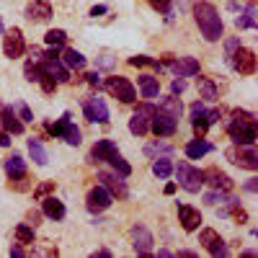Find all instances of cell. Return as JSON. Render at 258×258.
I'll use <instances>...</instances> for the list:
<instances>
[{
    "label": "cell",
    "mask_w": 258,
    "mask_h": 258,
    "mask_svg": "<svg viewBox=\"0 0 258 258\" xmlns=\"http://www.w3.org/2000/svg\"><path fill=\"white\" fill-rule=\"evenodd\" d=\"M160 111L170 114L173 119H181V114H183V103H181V98H178V96L170 93L168 98H163V103H160Z\"/></svg>",
    "instance_id": "obj_28"
},
{
    "label": "cell",
    "mask_w": 258,
    "mask_h": 258,
    "mask_svg": "<svg viewBox=\"0 0 258 258\" xmlns=\"http://www.w3.org/2000/svg\"><path fill=\"white\" fill-rule=\"evenodd\" d=\"M220 116H222V114H220L217 109H214V111H207V109H204L202 114L191 116V119H194L191 124H194V132H197V137H204V135H207V129H209L214 121H217Z\"/></svg>",
    "instance_id": "obj_20"
},
{
    "label": "cell",
    "mask_w": 258,
    "mask_h": 258,
    "mask_svg": "<svg viewBox=\"0 0 258 258\" xmlns=\"http://www.w3.org/2000/svg\"><path fill=\"white\" fill-rule=\"evenodd\" d=\"M202 183H209L214 191H232V178L227 176V173H222L220 168H207V170H202Z\"/></svg>",
    "instance_id": "obj_14"
},
{
    "label": "cell",
    "mask_w": 258,
    "mask_h": 258,
    "mask_svg": "<svg viewBox=\"0 0 258 258\" xmlns=\"http://www.w3.org/2000/svg\"><path fill=\"white\" fill-rule=\"evenodd\" d=\"M227 135L235 145H253L258 137V129H255V116L250 111H240L235 109L227 119Z\"/></svg>",
    "instance_id": "obj_1"
},
{
    "label": "cell",
    "mask_w": 258,
    "mask_h": 258,
    "mask_svg": "<svg viewBox=\"0 0 258 258\" xmlns=\"http://www.w3.org/2000/svg\"><path fill=\"white\" fill-rule=\"evenodd\" d=\"M101 85L106 88V93L114 96V98H119L121 103H135V101H137V91H135V85L129 83L126 78H121V75H111V78H106Z\"/></svg>",
    "instance_id": "obj_3"
},
{
    "label": "cell",
    "mask_w": 258,
    "mask_h": 258,
    "mask_svg": "<svg viewBox=\"0 0 258 258\" xmlns=\"http://www.w3.org/2000/svg\"><path fill=\"white\" fill-rule=\"evenodd\" d=\"M176 173H178V183L188 191V194H197L199 188H202V170L199 168H194V165H188L186 160L183 163H178V168H173Z\"/></svg>",
    "instance_id": "obj_7"
},
{
    "label": "cell",
    "mask_w": 258,
    "mask_h": 258,
    "mask_svg": "<svg viewBox=\"0 0 258 258\" xmlns=\"http://www.w3.org/2000/svg\"><path fill=\"white\" fill-rule=\"evenodd\" d=\"M109 163H111V168L116 170V173H119L121 178H126L129 173H132V165H129V163H126V160H124V158L119 155V150H116V153H114V155L109 158Z\"/></svg>",
    "instance_id": "obj_32"
},
{
    "label": "cell",
    "mask_w": 258,
    "mask_h": 258,
    "mask_svg": "<svg viewBox=\"0 0 258 258\" xmlns=\"http://www.w3.org/2000/svg\"><path fill=\"white\" fill-rule=\"evenodd\" d=\"M238 47H240V41H238V39H230V41H227V54H232Z\"/></svg>",
    "instance_id": "obj_51"
},
{
    "label": "cell",
    "mask_w": 258,
    "mask_h": 258,
    "mask_svg": "<svg viewBox=\"0 0 258 258\" xmlns=\"http://www.w3.org/2000/svg\"><path fill=\"white\" fill-rule=\"evenodd\" d=\"M16 111H18V119H21V121H34V119H31V111H29V106H26V103H18V106H16Z\"/></svg>",
    "instance_id": "obj_44"
},
{
    "label": "cell",
    "mask_w": 258,
    "mask_h": 258,
    "mask_svg": "<svg viewBox=\"0 0 258 258\" xmlns=\"http://www.w3.org/2000/svg\"><path fill=\"white\" fill-rule=\"evenodd\" d=\"M24 75H26V80H31V83H36L39 80V75H41V68L31 59V62H26V68H24Z\"/></svg>",
    "instance_id": "obj_41"
},
{
    "label": "cell",
    "mask_w": 258,
    "mask_h": 258,
    "mask_svg": "<svg viewBox=\"0 0 258 258\" xmlns=\"http://www.w3.org/2000/svg\"><path fill=\"white\" fill-rule=\"evenodd\" d=\"M183 91H186V80H183V78H178V80L170 83V93H173V96H181Z\"/></svg>",
    "instance_id": "obj_45"
},
{
    "label": "cell",
    "mask_w": 258,
    "mask_h": 258,
    "mask_svg": "<svg viewBox=\"0 0 258 258\" xmlns=\"http://www.w3.org/2000/svg\"><path fill=\"white\" fill-rule=\"evenodd\" d=\"M207 153H212V145H209L204 137H197L194 142L186 145V158H188V160H199V158H204Z\"/></svg>",
    "instance_id": "obj_23"
},
{
    "label": "cell",
    "mask_w": 258,
    "mask_h": 258,
    "mask_svg": "<svg viewBox=\"0 0 258 258\" xmlns=\"http://www.w3.org/2000/svg\"><path fill=\"white\" fill-rule=\"evenodd\" d=\"M153 173L158 178H168L170 173H173V163H170V158H158L153 163Z\"/></svg>",
    "instance_id": "obj_33"
},
{
    "label": "cell",
    "mask_w": 258,
    "mask_h": 258,
    "mask_svg": "<svg viewBox=\"0 0 258 258\" xmlns=\"http://www.w3.org/2000/svg\"><path fill=\"white\" fill-rule=\"evenodd\" d=\"M199 243L204 245V250H207L209 255H227V245H225V240L220 238V232H217V230H212V227L202 230Z\"/></svg>",
    "instance_id": "obj_13"
},
{
    "label": "cell",
    "mask_w": 258,
    "mask_h": 258,
    "mask_svg": "<svg viewBox=\"0 0 258 258\" xmlns=\"http://www.w3.org/2000/svg\"><path fill=\"white\" fill-rule=\"evenodd\" d=\"M0 34H3V21H0Z\"/></svg>",
    "instance_id": "obj_58"
},
{
    "label": "cell",
    "mask_w": 258,
    "mask_h": 258,
    "mask_svg": "<svg viewBox=\"0 0 258 258\" xmlns=\"http://www.w3.org/2000/svg\"><path fill=\"white\" fill-rule=\"evenodd\" d=\"M170 70H173L178 78H191V75H199V59H194V57H173L168 64Z\"/></svg>",
    "instance_id": "obj_16"
},
{
    "label": "cell",
    "mask_w": 258,
    "mask_h": 258,
    "mask_svg": "<svg viewBox=\"0 0 258 258\" xmlns=\"http://www.w3.org/2000/svg\"><path fill=\"white\" fill-rule=\"evenodd\" d=\"M173 191H176V183H168V186H165V194H168V197H170Z\"/></svg>",
    "instance_id": "obj_57"
},
{
    "label": "cell",
    "mask_w": 258,
    "mask_h": 258,
    "mask_svg": "<svg viewBox=\"0 0 258 258\" xmlns=\"http://www.w3.org/2000/svg\"><path fill=\"white\" fill-rule=\"evenodd\" d=\"M150 129H153L158 137H170V135H176V129H178V119H173L170 114L158 109L155 116L150 119Z\"/></svg>",
    "instance_id": "obj_10"
},
{
    "label": "cell",
    "mask_w": 258,
    "mask_h": 258,
    "mask_svg": "<svg viewBox=\"0 0 258 258\" xmlns=\"http://www.w3.org/2000/svg\"><path fill=\"white\" fill-rule=\"evenodd\" d=\"M114 153H116V145H114L111 140H98V142L93 145V150H91V160H93V163L109 160Z\"/></svg>",
    "instance_id": "obj_22"
},
{
    "label": "cell",
    "mask_w": 258,
    "mask_h": 258,
    "mask_svg": "<svg viewBox=\"0 0 258 258\" xmlns=\"http://www.w3.org/2000/svg\"><path fill=\"white\" fill-rule=\"evenodd\" d=\"M111 202H114V197L109 191H106L103 186H96V188H91L88 191V199H85V207H88V212H93V214H98V212H106L111 207Z\"/></svg>",
    "instance_id": "obj_12"
},
{
    "label": "cell",
    "mask_w": 258,
    "mask_h": 258,
    "mask_svg": "<svg viewBox=\"0 0 258 258\" xmlns=\"http://www.w3.org/2000/svg\"><path fill=\"white\" fill-rule=\"evenodd\" d=\"M44 41L49 47H64V41H68V34H64L62 29H52L44 34Z\"/></svg>",
    "instance_id": "obj_37"
},
{
    "label": "cell",
    "mask_w": 258,
    "mask_h": 258,
    "mask_svg": "<svg viewBox=\"0 0 258 258\" xmlns=\"http://www.w3.org/2000/svg\"><path fill=\"white\" fill-rule=\"evenodd\" d=\"M132 240H135L137 255H150V248H153V235H150L147 227L135 225V227H132Z\"/></svg>",
    "instance_id": "obj_18"
},
{
    "label": "cell",
    "mask_w": 258,
    "mask_h": 258,
    "mask_svg": "<svg viewBox=\"0 0 258 258\" xmlns=\"http://www.w3.org/2000/svg\"><path fill=\"white\" fill-rule=\"evenodd\" d=\"M39 220H41V214H39V212H29V225H31V227H36Z\"/></svg>",
    "instance_id": "obj_49"
},
{
    "label": "cell",
    "mask_w": 258,
    "mask_h": 258,
    "mask_svg": "<svg viewBox=\"0 0 258 258\" xmlns=\"http://www.w3.org/2000/svg\"><path fill=\"white\" fill-rule=\"evenodd\" d=\"M29 54H31V59H36V62L41 59V49H39V47H31V49H29Z\"/></svg>",
    "instance_id": "obj_54"
},
{
    "label": "cell",
    "mask_w": 258,
    "mask_h": 258,
    "mask_svg": "<svg viewBox=\"0 0 258 258\" xmlns=\"http://www.w3.org/2000/svg\"><path fill=\"white\" fill-rule=\"evenodd\" d=\"M235 26H238V29H255V6H253V0H250V6L245 8V13L238 16Z\"/></svg>",
    "instance_id": "obj_30"
},
{
    "label": "cell",
    "mask_w": 258,
    "mask_h": 258,
    "mask_svg": "<svg viewBox=\"0 0 258 258\" xmlns=\"http://www.w3.org/2000/svg\"><path fill=\"white\" fill-rule=\"evenodd\" d=\"M197 85H199V93H202L204 101H214V98H217V85H214L212 78H199Z\"/></svg>",
    "instance_id": "obj_29"
},
{
    "label": "cell",
    "mask_w": 258,
    "mask_h": 258,
    "mask_svg": "<svg viewBox=\"0 0 258 258\" xmlns=\"http://www.w3.org/2000/svg\"><path fill=\"white\" fill-rule=\"evenodd\" d=\"M101 13H106V6H93L91 8V16H101Z\"/></svg>",
    "instance_id": "obj_55"
},
{
    "label": "cell",
    "mask_w": 258,
    "mask_h": 258,
    "mask_svg": "<svg viewBox=\"0 0 258 258\" xmlns=\"http://www.w3.org/2000/svg\"><path fill=\"white\" fill-rule=\"evenodd\" d=\"M178 222L186 232H194V230H199L202 225V212L199 209H194L188 204H178Z\"/></svg>",
    "instance_id": "obj_15"
},
{
    "label": "cell",
    "mask_w": 258,
    "mask_h": 258,
    "mask_svg": "<svg viewBox=\"0 0 258 258\" xmlns=\"http://www.w3.org/2000/svg\"><path fill=\"white\" fill-rule=\"evenodd\" d=\"M6 173H8V178L13 181V178H21V176H26V160L21 158V155H11L8 160H6Z\"/></svg>",
    "instance_id": "obj_26"
},
{
    "label": "cell",
    "mask_w": 258,
    "mask_h": 258,
    "mask_svg": "<svg viewBox=\"0 0 258 258\" xmlns=\"http://www.w3.org/2000/svg\"><path fill=\"white\" fill-rule=\"evenodd\" d=\"M248 3H250V0H248Z\"/></svg>",
    "instance_id": "obj_59"
},
{
    "label": "cell",
    "mask_w": 258,
    "mask_h": 258,
    "mask_svg": "<svg viewBox=\"0 0 258 258\" xmlns=\"http://www.w3.org/2000/svg\"><path fill=\"white\" fill-rule=\"evenodd\" d=\"M204 202H207V204H217V202H225V197H222V191H220V194L212 191V194H207V197H204Z\"/></svg>",
    "instance_id": "obj_46"
},
{
    "label": "cell",
    "mask_w": 258,
    "mask_h": 258,
    "mask_svg": "<svg viewBox=\"0 0 258 258\" xmlns=\"http://www.w3.org/2000/svg\"><path fill=\"white\" fill-rule=\"evenodd\" d=\"M29 155H31V160H34L36 165H47V163H49V155H47L44 145H41V140H36V137L29 140Z\"/></svg>",
    "instance_id": "obj_27"
},
{
    "label": "cell",
    "mask_w": 258,
    "mask_h": 258,
    "mask_svg": "<svg viewBox=\"0 0 258 258\" xmlns=\"http://www.w3.org/2000/svg\"><path fill=\"white\" fill-rule=\"evenodd\" d=\"M39 68L44 70V73H49L57 83H70V73H68V68H64L59 59H44Z\"/></svg>",
    "instance_id": "obj_21"
},
{
    "label": "cell",
    "mask_w": 258,
    "mask_h": 258,
    "mask_svg": "<svg viewBox=\"0 0 258 258\" xmlns=\"http://www.w3.org/2000/svg\"><path fill=\"white\" fill-rule=\"evenodd\" d=\"M8 145H11V135L6 129H0V147H8Z\"/></svg>",
    "instance_id": "obj_48"
},
{
    "label": "cell",
    "mask_w": 258,
    "mask_h": 258,
    "mask_svg": "<svg viewBox=\"0 0 258 258\" xmlns=\"http://www.w3.org/2000/svg\"><path fill=\"white\" fill-rule=\"evenodd\" d=\"M225 155H227V160H230V163H235L238 168H245V170H255V168H258V155H255L253 145H238V147H230Z\"/></svg>",
    "instance_id": "obj_5"
},
{
    "label": "cell",
    "mask_w": 258,
    "mask_h": 258,
    "mask_svg": "<svg viewBox=\"0 0 258 258\" xmlns=\"http://www.w3.org/2000/svg\"><path fill=\"white\" fill-rule=\"evenodd\" d=\"M194 18H197V24H199L207 41H220L222 39L225 26H222V18H220L217 8H214L212 3H204V0L197 3L194 6Z\"/></svg>",
    "instance_id": "obj_2"
},
{
    "label": "cell",
    "mask_w": 258,
    "mask_h": 258,
    "mask_svg": "<svg viewBox=\"0 0 258 258\" xmlns=\"http://www.w3.org/2000/svg\"><path fill=\"white\" fill-rule=\"evenodd\" d=\"M158 13H170V0H147Z\"/></svg>",
    "instance_id": "obj_43"
},
{
    "label": "cell",
    "mask_w": 258,
    "mask_h": 258,
    "mask_svg": "<svg viewBox=\"0 0 258 258\" xmlns=\"http://www.w3.org/2000/svg\"><path fill=\"white\" fill-rule=\"evenodd\" d=\"M202 111H204V103H199V101H197V103L191 106V116H197V114H202Z\"/></svg>",
    "instance_id": "obj_53"
},
{
    "label": "cell",
    "mask_w": 258,
    "mask_h": 258,
    "mask_svg": "<svg viewBox=\"0 0 258 258\" xmlns=\"http://www.w3.org/2000/svg\"><path fill=\"white\" fill-rule=\"evenodd\" d=\"M52 191H54V181H44V183H39V186L34 188V199H36V202H41L44 197H49Z\"/></svg>",
    "instance_id": "obj_39"
},
{
    "label": "cell",
    "mask_w": 258,
    "mask_h": 258,
    "mask_svg": "<svg viewBox=\"0 0 258 258\" xmlns=\"http://www.w3.org/2000/svg\"><path fill=\"white\" fill-rule=\"evenodd\" d=\"M0 126H3L8 135H24V121L16 116L13 106H6V109L0 111Z\"/></svg>",
    "instance_id": "obj_19"
},
{
    "label": "cell",
    "mask_w": 258,
    "mask_h": 258,
    "mask_svg": "<svg viewBox=\"0 0 258 258\" xmlns=\"http://www.w3.org/2000/svg\"><path fill=\"white\" fill-rule=\"evenodd\" d=\"M83 114H85V119L93 121V124H109V106H106V101L98 98V96L85 98Z\"/></svg>",
    "instance_id": "obj_6"
},
{
    "label": "cell",
    "mask_w": 258,
    "mask_h": 258,
    "mask_svg": "<svg viewBox=\"0 0 258 258\" xmlns=\"http://www.w3.org/2000/svg\"><path fill=\"white\" fill-rule=\"evenodd\" d=\"M59 57V47H52L49 52H47V59H57Z\"/></svg>",
    "instance_id": "obj_56"
},
{
    "label": "cell",
    "mask_w": 258,
    "mask_h": 258,
    "mask_svg": "<svg viewBox=\"0 0 258 258\" xmlns=\"http://www.w3.org/2000/svg\"><path fill=\"white\" fill-rule=\"evenodd\" d=\"M129 64H135V68H155L158 73L163 70V64L153 57H145V54H137V57H129Z\"/></svg>",
    "instance_id": "obj_34"
},
{
    "label": "cell",
    "mask_w": 258,
    "mask_h": 258,
    "mask_svg": "<svg viewBox=\"0 0 258 258\" xmlns=\"http://www.w3.org/2000/svg\"><path fill=\"white\" fill-rule=\"evenodd\" d=\"M41 202H44V204H41V212H44L49 220H62V217H64V204H62L59 199H54V197H44Z\"/></svg>",
    "instance_id": "obj_25"
},
{
    "label": "cell",
    "mask_w": 258,
    "mask_h": 258,
    "mask_svg": "<svg viewBox=\"0 0 258 258\" xmlns=\"http://www.w3.org/2000/svg\"><path fill=\"white\" fill-rule=\"evenodd\" d=\"M140 93H142V98H158V93H160V83H158V78H153V75H140Z\"/></svg>",
    "instance_id": "obj_24"
},
{
    "label": "cell",
    "mask_w": 258,
    "mask_h": 258,
    "mask_svg": "<svg viewBox=\"0 0 258 258\" xmlns=\"http://www.w3.org/2000/svg\"><path fill=\"white\" fill-rule=\"evenodd\" d=\"M62 64H64V68H75V70H80L83 68V64H85V57L78 52V49H64L62 52Z\"/></svg>",
    "instance_id": "obj_31"
},
{
    "label": "cell",
    "mask_w": 258,
    "mask_h": 258,
    "mask_svg": "<svg viewBox=\"0 0 258 258\" xmlns=\"http://www.w3.org/2000/svg\"><path fill=\"white\" fill-rule=\"evenodd\" d=\"M16 240L21 245H31L34 243V227L31 225H18L16 227Z\"/></svg>",
    "instance_id": "obj_36"
},
{
    "label": "cell",
    "mask_w": 258,
    "mask_h": 258,
    "mask_svg": "<svg viewBox=\"0 0 258 258\" xmlns=\"http://www.w3.org/2000/svg\"><path fill=\"white\" fill-rule=\"evenodd\" d=\"M155 106L153 103H140L137 106V111H135V116L129 119V132L132 135H137V137H145L147 132H150V119L155 116Z\"/></svg>",
    "instance_id": "obj_4"
},
{
    "label": "cell",
    "mask_w": 258,
    "mask_h": 258,
    "mask_svg": "<svg viewBox=\"0 0 258 258\" xmlns=\"http://www.w3.org/2000/svg\"><path fill=\"white\" fill-rule=\"evenodd\" d=\"M70 126V114H64L62 119H57V121H52V124H47V132L52 135V137H62L64 135V129Z\"/></svg>",
    "instance_id": "obj_35"
},
{
    "label": "cell",
    "mask_w": 258,
    "mask_h": 258,
    "mask_svg": "<svg viewBox=\"0 0 258 258\" xmlns=\"http://www.w3.org/2000/svg\"><path fill=\"white\" fill-rule=\"evenodd\" d=\"M243 188H245L248 194H255V191H258V181H255V178H250V181H248Z\"/></svg>",
    "instance_id": "obj_50"
},
{
    "label": "cell",
    "mask_w": 258,
    "mask_h": 258,
    "mask_svg": "<svg viewBox=\"0 0 258 258\" xmlns=\"http://www.w3.org/2000/svg\"><path fill=\"white\" fill-rule=\"evenodd\" d=\"M145 153H147V155H155V153H165V155H168V153H173V147L158 142V145H147V147H145Z\"/></svg>",
    "instance_id": "obj_42"
},
{
    "label": "cell",
    "mask_w": 258,
    "mask_h": 258,
    "mask_svg": "<svg viewBox=\"0 0 258 258\" xmlns=\"http://www.w3.org/2000/svg\"><path fill=\"white\" fill-rule=\"evenodd\" d=\"M3 52L8 59H18L21 54L26 52V44H24V34H21V29H8L6 36H3Z\"/></svg>",
    "instance_id": "obj_9"
},
{
    "label": "cell",
    "mask_w": 258,
    "mask_h": 258,
    "mask_svg": "<svg viewBox=\"0 0 258 258\" xmlns=\"http://www.w3.org/2000/svg\"><path fill=\"white\" fill-rule=\"evenodd\" d=\"M85 83L93 85V88H98V85H101V75L98 73H88V75H85Z\"/></svg>",
    "instance_id": "obj_47"
},
{
    "label": "cell",
    "mask_w": 258,
    "mask_h": 258,
    "mask_svg": "<svg viewBox=\"0 0 258 258\" xmlns=\"http://www.w3.org/2000/svg\"><path fill=\"white\" fill-rule=\"evenodd\" d=\"M26 18L34 21V24H44V21L52 18V6L47 0H31L26 6Z\"/></svg>",
    "instance_id": "obj_17"
},
{
    "label": "cell",
    "mask_w": 258,
    "mask_h": 258,
    "mask_svg": "<svg viewBox=\"0 0 258 258\" xmlns=\"http://www.w3.org/2000/svg\"><path fill=\"white\" fill-rule=\"evenodd\" d=\"M230 62H232L235 73H240V75H253L255 73V52L253 49L238 47L230 54Z\"/></svg>",
    "instance_id": "obj_8"
},
{
    "label": "cell",
    "mask_w": 258,
    "mask_h": 258,
    "mask_svg": "<svg viewBox=\"0 0 258 258\" xmlns=\"http://www.w3.org/2000/svg\"><path fill=\"white\" fill-rule=\"evenodd\" d=\"M98 181H101V186L111 194V197H116V199H126L129 197V188H126V183L121 181V176L119 173H109V170H101L98 173Z\"/></svg>",
    "instance_id": "obj_11"
},
{
    "label": "cell",
    "mask_w": 258,
    "mask_h": 258,
    "mask_svg": "<svg viewBox=\"0 0 258 258\" xmlns=\"http://www.w3.org/2000/svg\"><path fill=\"white\" fill-rule=\"evenodd\" d=\"M62 137H64V142H68V145H73V147H78V145H80V129L70 124L68 129H64V135H62Z\"/></svg>",
    "instance_id": "obj_40"
},
{
    "label": "cell",
    "mask_w": 258,
    "mask_h": 258,
    "mask_svg": "<svg viewBox=\"0 0 258 258\" xmlns=\"http://www.w3.org/2000/svg\"><path fill=\"white\" fill-rule=\"evenodd\" d=\"M11 255H16V258H21V255H26V250L21 248V245H11Z\"/></svg>",
    "instance_id": "obj_52"
},
{
    "label": "cell",
    "mask_w": 258,
    "mask_h": 258,
    "mask_svg": "<svg viewBox=\"0 0 258 258\" xmlns=\"http://www.w3.org/2000/svg\"><path fill=\"white\" fill-rule=\"evenodd\" d=\"M39 85H41V91H44V93H54V88H57V80L49 75V73H44V70H41V75H39V80H36Z\"/></svg>",
    "instance_id": "obj_38"
}]
</instances>
